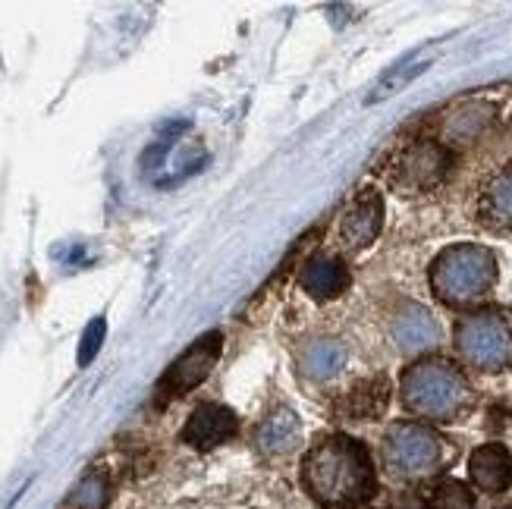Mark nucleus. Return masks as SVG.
Listing matches in <instances>:
<instances>
[{
  "instance_id": "4be33fe9",
  "label": "nucleus",
  "mask_w": 512,
  "mask_h": 509,
  "mask_svg": "<svg viewBox=\"0 0 512 509\" xmlns=\"http://www.w3.org/2000/svg\"><path fill=\"white\" fill-rule=\"evenodd\" d=\"M390 509H431V506L421 500V497H415V494H403Z\"/></svg>"
},
{
  "instance_id": "0eeeda50",
  "label": "nucleus",
  "mask_w": 512,
  "mask_h": 509,
  "mask_svg": "<svg viewBox=\"0 0 512 509\" xmlns=\"http://www.w3.org/2000/svg\"><path fill=\"white\" fill-rule=\"evenodd\" d=\"M220 352H224V337H220L217 330H211V334H205L202 340H195L158 381V390H154L158 406H164L170 400H180L183 393H189L202 384L211 374V368L217 365Z\"/></svg>"
},
{
  "instance_id": "f03ea898",
  "label": "nucleus",
  "mask_w": 512,
  "mask_h": 509,
  "mask_svg": "<svg viewBox=\"0 0 512 509\" xmlns=\"http://www.w3.org/2000/svg\"><path fill=\"white\" fill-rule=\"evenodd\" d=\"M403 403L418 418L456 422L472 406V387L456 365L443 359H425L403 374Z\"/></svg>"
},
{
  "instance_id": "4468645a",
  "label": "nucleus",
  "mask_w": 512,
  "mask_h": 509,
  "mask_svg": "<svg viewBox=\"0 0 512 509\" xmlns=\"http://www.w3.org/2000/svg\"><path fill=\"white\" fill-rule=\"evenodd\" d=\"M478 214L491 230H512V164L487 180Z\"/></svg>"
},
{
  "instance_id": "2eb2a0df",
  "label": "nucleus",
  "mask_w": 512,
  "mask_h": 509,
  "mask_svg": "<svg viewBox=\"0 0 512 509\" xmlns=\"http://www.w3.org/2000/svg\"><path fill=\"white\" fill-rule=\"evenodd\" d=\"M299 437H302V425H299V415L296 412H289V409H277L264 418V422L258 425V447L264 453H289L296 444H299Z\"/></svg>"
},
{
  "instance_id": "ddd939ff",
  "label": "nucleus",
  "mask_w": 512,
  "mask_h": 509,
  "mask_svg": "<svg viewBox=\"0 0 512 509\" xmlns=\"http://www.w3.org/2000/svg\"><path fill=\"white\" fill-rule=\"evenodd\" d=\"M469 478L475 488L500 494L512 484V453L503 444H484L469 456Z\"/></svg>"
},
{
  "instance_id": "dca6fc26",
  "label": "nucleus",
  "mask_w": 512,
  "mask_h": 509,
  "mask_svg": "<svg viewBox=\"0 0 512 509\" xmlns=\"http://www.w3.org/2000/svg\"><path fill=\"white\" fill-rule=\"evenodd\" d=\"M346 365V346L340 340H315L299 352V368L311 381H327Z\"/></svg>"
},
{
  "instance_id": "39448f33",
  "label": "nucleus",
  "mask_w": 512,
  "mask_h": 509,
  "mask_svg": "<svg viewBox=\"0 0 512 509\" xmlns=\"http://www.w3.org/2000/svg\"><path fill=\"white\" fill-rule=\"evenodd\" d=\"M384 456L399 478H425L443 462V440L418 422H399L384 437Z\"/></svg>"
},
{
  "instance_id": "9d476101",
  "label": "nucleus",
  "mask_w": 512,
  "mask_h": 509,
  "mask_svg": "<svg viewBox=\"0 0 512 509\" xmlns=\"http://www.w3.org/2000/svg\"><path fill=\"white\" fill-rule=\"evenodd\" d=\"M390 337L406 356H418V352H428L440 343V324L428 308L406 302L390 318Z\"/></svg>"
},
{
  "instance_id": "412c9836",
  "label": "nucleus",
  "mask_w": 512,
  "mask_h": 509,
  "mask_svg": "<svg viewBox=\"0 0 512 509\" xmlns=\"http://www.w3.org/2000/svg\"><path fill=\"white\" fill-rule=\"evenodd\" d=\"M104 334H107V321L104 318H95L92 324L85 327L82 343H79V365H88L98 356V349L104 343Z\"/></svg>"
},
{
  "instance_id": "7ed1b4c3",
  "label": "nucleus",
  "mask_w": 512,
  "mask_h": 509,
  "mask_svg": "<svg viewBox=\"0 0 512 509\" xmlns=\"http://www.w3.org/2000/svg\"><path fill=\"white\" fill-rule=\"evenodd\" d=\"M497 283V258L484 246H450L431 264V290L443 305L469 308L491 296Z\"/></svg>"
},
{
  "instance_id": "aec40b11",
  "label": "nucleus",
  "mask_w": 512,
  "mask_h": 509,
  "mask_svg": "<svg viewBox=\"0 0 512 509\" xmlns=\"http://www.w3.org/2000/svg\"><path fill=\"white\" fill-rule=\"evenodd\" d=\"M110 500V488H107V481L101 475H92V478H85L76 494H73V506L76 509H104Z\"/></svg>"
},
{
  "instance_id": "9b49d317",
  "label": "nucleus",
  "mask_w": 512,
  "mask_h": 509,
  "mask_svg": "<svg viewBox=\"0 0 512 509\" xmlns=\"http://www.w3.org/2000/svg\"><path fill=\"white\" fill-rule=\"evenodd\" d=\"M390 403V384L387 378H368L352 384L340 400H337V415L346 422H374L381 418Z\"/></svg>"
},
{
  "instance_id": "f257e3e1",
  "label": "nucleus",
  "mask_w": 512,
  "mask_h": 509,
  "mask_svg": "<svg viewBox=\"0 0 512 509\" xmlns=\"http://www.w3.org/2000/svg\"><path fill=\"white\" fill-rule=\"evenodd\" d=\"M305 488L327 509H359L374 494V466L365 444L330 434L305 456Z\"/></svg>"
},
{
  "instance_id": "a211bd4d",
  "label": "nucleus",
  "mask_w": 512,
  "mask_h": 509,
  "mask_svg": "<svg viewBox=\"0 0 512 509\" xmlns=\"http://www.w3.org/2000/svg\"><path fill=\"white\" fill-rule=\"evenodd\" d=\"M431 509H472L475 506V494L469 491V484H462L456 478L440 481L434 494H431Z\"/></svg>"
},
{
  "instance_id": "f3484780",
  "label": "nucleus",
  "mask_w": 512,
  "mask_h": 509,
  "mask_svg": "<svg viewBox=\"0 0 512 509\" xmlns=\"http://www.w3.org/2000/svg\"><path fill=\"white\" fill-rule=\"evenodd\" d=\"M491 120H494V107L491 104H481V101L465 104L447 120V126H443V136H447V142L469 145V142H475L481 136L487 126H491Z\"/></svg>"
},
{
  "instance_id": "1a4fd4ad",
  "label": "nucleus",
  "mask_w": 512,
  "mask_h": 509,
  "mask_svg": "<svg viewBox=\"0 0 512 509\" xmlns=\"http://www.w3.org/2000/svg\"><path fill=\"white\" fill-rule=\"evenodd\" d=\"M236 431H239V418L233 409L220 403H202L189 415V422L183 428V444L205 453V450L227 444Z\"/></svg>"
},
{
  "instance_id": "423d86ee",
  "label": "nucleus",
  "mask_w": 512,
  "mask_h": 509,
  "mask_svg": "<svg viewBox=\"0 0 512 509\" xmlns=\"http://www.w3.org/2000/svg\"><path fill=\"white\" fill-rule=\"evenodd\" d=\"M453 154L440 142H412L393 158L390 183L399 192H431L450 176Z\"/></svg>"
},
{
  "instance_id": "6e6552de",
  "label": "nucleus",
  "mask_w": 512,
  "mask_h": 509,
  "mask_svg": "<svg viewBox=\"0 0 512 509\" xmlns=\"http://www.w3.org/2000/svg\"><path fill=\"white\" fill-rule=\"evenodd\" d=\"M384 227V198L374 189H362L340 220V249L355 255L368 249Z\"/></svg>"
},
{
  "instance_id": "6ab92c4d",
  "label": "nucleus",
  "mask_w": 512,
  "mask_h": 509,
  "mask_svg": "<svg viewBox=\"0 0 512 509\" xmlns=\"http://www.w3.org/2000/svg\"><path fill=\"white\" fill-rule=\"evenodd\" d=\"M421 70H425V60H418V63H399V66H393V73H387L381 82H377V88H374V95H368V104H377V101H384V98H390V95H396L399 88L403 85H409Z\"/></svg>"
},
{
  "instance_id": "f8f14e48",
  "label": "nucleus",
  "mask_w": 512,
  "mask_h": 509,
  "mask_svg": "<svg viewBox=\"0 0 512 509\" xmlns=\"http://www.w3.org/2000/svg\"><path fill=\"white\" fill-rule=\"evenodd\" d=\"M299 283L311 299L330 302L349 286V271H346V264L333 255H311L299 274Z\"/></svg>"
},
{
  "instance_id": "20e7f679",
  "label": "nucleus",
  "mask_w": 512,
  "mask_h": 509,
  "mask_svg": "<svg viewBox=\"0 0 512 509\" xmlns=\"http://www.w3.org/2000/svg\"><path fill=\"white\" fill-rule=\"evenodd\" d=\"M459 356L478 371L512 368V315L503 308H484L456 327Z\"/></svg>"
}]
</instances>
